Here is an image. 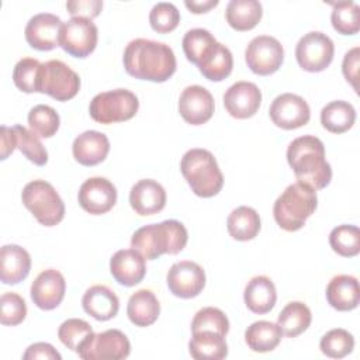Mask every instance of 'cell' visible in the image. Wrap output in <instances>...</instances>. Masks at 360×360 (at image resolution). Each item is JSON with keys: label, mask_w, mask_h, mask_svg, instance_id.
<instances>
[{"label": "cell", "mask_w": 360, "mask_h": 360, "mask_svg": "<svg viewBox=\"0 0 360 360\" xmlns=\"http://www.w3.org/2000/svg\"><path fill=\"white\" fill-rule=\"evenodd\" d=\"M122 59L127 73L141 80L162 83L176 72L174 52L165 42L136 38L127 45Z\"/></svg>", "instance_id": "6da1fadb"}, {"label": "cell", "mask_w": 360, "mask_h": 360, "mask_svg": "<svg viewBox=\"0 0 360 360\" xmlns=\"http://www.w3.org/2000/svg\"><path fill=\"white\" fill-rule=\"evenodd\" d=\"M287 160L297 180L314 190L325 188L332 179L330 165L325 159V146L314 135L295 138L287 149Z\"/></svg>", "instance_id": "7a4b0ae2"}, {"label": "cell", "mask_w": 360, "mask_h": 360, "mask_svg": "<svg viewBox=\"0 0 360 360\" xmlns=\"http://www.w3.org/2000/svg\"><path fill=\"white\" fill-rule=\"evenodd\" d=\"M187 239V229L180 221L166 219L136 229L131 238V248L141 253L143 259L153 260L165 253H180L186 248Z\"/></svg>", "instance_id": "3957f363"}, {"label": "cell", "mask_w": 360, "mask_h": 360, "mask_svg": "<svg viewBox=\"0 0 360 360\" xmlns=\"http://www.w3.org/2000/svg\"><path fill=\"white\" fill-rule=\"evenodd\" d=\"M318 205L316 191L300 181L290 184L273 205V215L278 226L294 232L305 225Z\"/></svg>", "instance_id": "277c9868"}, {"label": "cell", "mask_w": 360, "mask_h": 360, "mask_svg": "<svg viewBox=\"0 0 360 360\" xmlns=\"http://www.w3.org/2000/svg\"><path fill=\"white\" fill-rule=\"evenodd\" d=\"M180 170L193 193L198 197H214L224 186V176L214 155L207 149L187 150L180 162Z\"/></svg>", "instance_id": "5b68a950"}, {"label": "cell", "mask_w": 360, "mask_h": 360, "mask_svg": "<svg viewBox=\"0 0 360 360\" xmlns=\"http://www.w3.org/2000/svg\"><path fill=\"white\" fill-rule=\"evenodd\" d=\"M22 204L45 226L59 224L65 217V204L53 186L45 180H32L21 193Z\"/></svg>", "instance_id": "8992f818"}, {"label": "cell", "mask_w": 360, "mask_h": 360, "mask_svg": "<svg viewBox=\"0 0 360 360\" xmlns=\"http://www.w3.org/2000/svg\"><path fill=\"white\" fill-rule=\"evenodd\" d=\"M139 108L138 97L127 89L98 93L90 101V115L100 124H114L131 120Z\"/></svg>", "instance_id": "52a82bcc"}, {"label": "cell", "mask_w": 360, "mask_h": 360, "mask_svg": "<svg viewBox=\"0 0 360 360\" xmlns=\"http://www.w3.org/2000/svg\"><path fill=\"white\" fill-rule=\"evenodd\" d=\"M80 89V77L66 63L51 59L41 66L38 93H45L58 101L73 98Z\"/></svg>", "instance_id": "ba28073f"}, {"label": "cell", "mask_w": 360, "mask_h": 360, "mask_svg": "<svg viewBox=\"0 0 360 360\" xmlns=\"http://www.w3.org/2000/svg\"><path fill=\"white\" fill-rule=\"evenodd\" d=\"M131 343L118 329L91 333L76 352L84 360H121L129 356Z\"/></svg>", "instance_id": "9c48e42d"}, {"label": "cell", "mask_w": 360, "mask_h": 360, "mask_svg": "<svg viewBox=\"0 0 360 360\" xmlns=\"http://www.w3.org/2000/svg\"><path fill=\"white\" fill-rule=\"evenodd\" d=\"M335 53L333 41L321 31H311L300 38L295 46V58L298 65L307 72L325 70Z\"/></svg>", "instance_id": "30bf717a"}, {"label": "cell", "mask_w": 360, "mask_h": 360, "mask_svg": "<svg viewBox=\"0 0 360 360\" xmlns=\"http://www.w3.org/2000/svg\"><path fill=\"white\" fill-rule=\"evenodd\" d=\"M245 60L253 73L269 76L277 72L284 60L283 45L274 37L257 35L248 44Z\"/></svg>", "instance_id": "8fae6325"}, {"label": "cell", "mask_w": 360, "mask_h": 360, "mask_svg": "<svg viewBox=\"0 0 360 360\" xmlns=\"http://www.w3.org/2000/svg\"><path fill=\"white\" fill-rule=\"evenodd\" d=\"M98 30L96 24L84 17H72L63 22L60 32V48L75 58L89 56L97 45Z\"/></svg>", "instance_id": "7c38bea8"}, {"label": "cell", "mask_w": 360, "mask_h": 360, "mask_svg": "<svg viewBox=\"0 0 360 360\" xmlns=\"http://www.w3.org/2000/svg\"><path fill=\"white\" fill-rule=\"evenodd\" d=\"M269 115L273 124L277 127L283 129H295L308 124L311 110L308 103L301 96L283 93L271 101Z\"/></svg>", "instance_id": "4fadbf2b"}, {"label": "cell", "mask_w": 360, "mask_h": 360, "mask_svg": "<svg viewBox=\"0 0 360 360\" xmlns=\"http://www.w3.org/2000/svg\"><path fill=\"white\" fill-rule=\"evenodd\" d=\"M170 292L180 298L197 297L205 285V273L202 267L191 260L174 263L166 276Z\"/></svg>", "instance_id": "5bb4252c"}, {"label": "cell", "mask_w": 360, "mask_h": 360, "mask_svg": "<svg viewBox=\"0 0 360 360\" xmlns=\"http://www.w3.org/2000/svg\"><path fill=\"white\" fill-rule=\"evenodd\" d=\"M80 207L91 215L108 212L117 202V188L105 177H90L79 188Z\"/></svg>", "instance_id": "9a60e30c"}, {"label": "cell", "mask_w": 360, "mask_h": 360, "mask_svg": "<svg viewBox=\"0 0 360 360\" xmlns=\"http://www.w3.org/2000/svg\"><path fill=\"white\" fill-rule=\"evenodd\" d=\"M62 20L51 13H39L30 18L25 25V39L38 51H51L60 46Z\"/></svg>", "instance_id": "2e32d148"}, {"label": "cell", "mask_w": 360, "mask_h": 360, "mask_svg": "<svg viewBox=\"0 0 360 360\" xmlns=\"http://www.w3.org/2000/svg\"><path fill=\"white\" fill-rule=\"evenodd\" d=\"M214 97L202 86H187L179 98V112L191 125L207 122L214 114Z\"/></svg>", "instance_id": "e0dca14e"}, {"label": "cell", "mask_w": 360, "mask_h": 360, "mask_svg": "<svg viewBox=\"0 0 360 360\" xmlns=\"http://www.w3.org/2000/svg\"><path fill=\"white\" fill-rule=\"evenodd\" d=\"M262 103V91L252 82H236L224 94V105L229 115L245 120L255 115Z\"/></svg>", "instance_id": "ac0fdd59"}, {"label": "cell", "mask_w": 360, "mask_h": 360, "mask_svg": "<svg viewBox=\"0 0 360 360\" xmlns=\"http://www.w3.org/2000/svg\"><path fill=\"white\" fill-rule=\"evenodd\" d=\"M65 290L66 283L63 276L55 269H48L41 271L32 281L31 300L38 308L51 311L62 302Z\"/></svg>", "instance_id": "d6986e66"}, {"label": "cell", "mask_w": 360, "mask_h": 360, "mask_svg": "<svg viewBox=\"0 0 360 360\" xmlns=\"http://www.w3.org/2000/svg\"><path fill=\"white\" fill-rule=\"evenodd\" d=\"M129 204L141 217L158 214L166 205V191L156 180L142 179L132 186L129 191Z\"/></svg>", "instance_id": "ffe728a7"}, {"label": "cell", "mask_w": 360, "mask_h": 360, "mask_svg": "<svg viewBox=\"0 0 360 360\" xmlns=\"http://www.w3.org/2000/svg\"><path fill=\"white\" fill-rule=\"evenodd\" d=\"M110 273L117 283L125 287L136 285L146 274L145 259L135 249H121L110 260Z\"/></svg>", "instance_id": "44dd1931"}, {"label": "cell", "mask_w": 360, "mask_h": 360, "mask_svg": "<svg viewBox=\"0 0 360 360\" xmlns=\"http://www.w3.org/2000/svg\"><path fill=\"white\" fill-rule=\"evenodd\" d=\"M72 152L80 165L94 166L107 158L110 152V141L103 132L84 131L75 138Z\"/></svg>", "instance_id": "7402d4cb"}, {"label": "cell", "mask_w": 360, "mask_h": 360, "mask_svg": "<svg viewBox=\"0 0 360 360\" xmlns=\"http://www.w3.org/2000/svg\"><path fill=\"white\" fill-rule=\"evenodd\" d=\"M31 270L30 253L18 245H4L0 250V278L4 284H18Z\"/></svg>", "instance_id": "603a6c76"}, {"label": "cell", "mask_w": 360, "mask_h": 360, "mask_svg": "<svg viewBox=\"0 0 360 360\" xmlns=\"http://www.w3.org/2000/svg\"><path fill=\"white\" fill-rule=\"evenodd\" d=\"M328 304L338 311H352L360 302L359 281L353 276H335L326 285Z\"/></svg>", "instance_id": "cb8c5ba5"}, {"label": "cell", "mask_w": 360, "mask_h": 360, "mask_svg": "<svg viewBox=\"0 0 360 360\" xmlns=\"http://www.w3.org/2000/svg\"><path fill=\"white\" fill-rule=\"evenodd\" d=\"M83 309L97 321H108L114 318L120 308L118 297L105 285H91L82 298Z\"/></svg>", "instance_id": "d4e9b609"}, {"label": "cell", "mask_w": 360, "mask_h": 360, "mask_svg": "<svg viewBox=\"0 0 360 360\" xmlns=\"http://www.w3.org/2000/svg\"><path fill=\"white\" fill-rule=\"evenodd\" d=\"M243 300L252 312L267 314L277 300L276 285L267 276H256L246 284Z\"/></svg>", "instance_id": "484cf974"}, {"label": "cell", "mask_w": 360, "mask_h": 360, "mask_svg": "<svg viewBox=\"0 0 360 360\" xmlns=\"http://www.w3.org/2000/svg\"><path fill=\"white\" fill-rule=\"evenodd\" d=\"M160 314V304L150 290L135 291L127 305V315L135 326H149L156 322Z\"/></svg>", "instance_id": "4316f807"}, {"label": "cell", "mask_w": 360, "mask_h": 360, "mask_svg": "<svg viewBox=\"0 0 360 360\" xmlns=\"http://www.w3.org/2000/svg\"><path fill=\"white\" fill-rule=\"evenodd\" d=\"M188 352L195 360H221L228 356L225 336L211 330L193 332L188 342Z\"/></svg>", "instance_id": "83f0119b"}, {"label": "cell", "mask_w": 360, "mask_h": 360, "mask_svg": "<svg viewBox=\"0 0 360 360\" xmlns=\"http://www.w3.org/2000/svg\"><path fill=\"white\" fill-rule=\"evenodd\" d=\"M263 7L257 0H231L226 6V22L236 31H249L262 20Z\"/></svg>", "instance_id": "f1b7e54d"}, {"label": "cell", "mask_w": 360, "mask_h": 360, "mask_svg": "<svg viewBox=\"0 0 360 360\" xmlns=\"http://www.w3.org/2000/svg\"><path fill=\"white\" fill-rule=\"evenodd\" d=\"M217 39L214 35L204 28H193L188 30L183 37V51L186 58L200 66L202 62H205L211 53L214 52L217 46Z\"/></svg>", "instance_id": "f546056e"}, {"label": "cell", "mask_w": 360, "mask_h": 360, "mask_svg": "<svg viewBox=\"0 0 360 360\" xmlns=\"http://www.w3.org/2000/svg\"><path fill=\"white\" fill-rule=\"evenodd\" d=\"M281 336L283 332L280 326L270 321L253 322L245 332V340L248 346L257 353L274 350L281 342Z\"/></svg>", "instance_id": "4dcf8cb0"}, {"label": "cell", "mask_w": 360, "mask_h": 360, "mask_svg": "<svg viewBox=\"0 0 360 360\" xmlns=\"http://www.w3.org/2000/svg\"><path fill=\"white\" fill-rule=\"evenodd\" d=\"M356 121L354 107L343 100L328 103L321 111L322 127L332 134H343L353 127Z\"/></svg>", "instance_id": "1f68e13d"}, {"label": "cell", "mask_w": 360, "mask_h": 360, "mask_svg": "<svg viewBox=\"0 0 360 360\" xmlns=\"http://www.w3.org/2000/svg\"><path fill=\"white\" fill-rule=\"evenodd\" d=\"M229 235L236 240H250L260 231V217L252 207L235 208L226 221Z\"/></svg>", "instance_id": "d6a6232c"}, {"label": "cell", "mask_w": 360, "mask_h": 360, "mask_svg": "<svg viewBox=\"0 0 360 360\" xmlns=\"http://www.w3.org/2000/svg\"><path fill=\"white\" fill-rule=\"evenodd\" d=\"M312 315L309 308L301 301L288 302L277 318V325L280 326L283 335L288 338H295L308 329L311 325Z\"/></svg>", "instance_id": "836d02e7"}, {"label": "cell", "mask_w": 360, "mask_h": 360, "mask_svg": "<svg viewBox=\"0 0 360 360\" xmlns=\"http://www.w3.org/2000/svg\"><path fill=\"white\" fill-rule=\"evenodd\" d=\"M232 68L233 58L231 51L225 45L218 42L211 56L198 66V70L205 79L212 82H221L231 75Z\"/></svg>", "instance_id": "e575fe53"}, {"label": "cell", "mask_w": 360, "mask_h": 360, "mask_svg": "<svg viewBox=\"0 0 360 360\" xmlns=\"http://www.w3.org/2000/svg\"><path fill=\"white\" fill-rule=\"evenodd\" d=\"M330 21L342 35H353L360 30V7L354 1H339L332 4Z\"/></svg>", "instance_id": "d590c367"}, {"label": "cell", "mask_w": 360, "mask_h": 360, "mask_svg": "<svg viewBox=\"0 0 360 360\" xmlns=\"http://www.w3.org/2000/svg\"><path fill=\"white\" fill-rule=\"evenodd\" d=\"M329 245L338 255L353 257L360 252V231L356 225H339L329 233Z\"/></svg>", "instance_id": "8d00e7d4"}, {"label": "cell", "mask_w": 360, "mask_h": 360, "mask_svg": "<svg viewBox=\"0 0 360 360\" xmlns=\"http://www.w3.org/2000/svg\"><path fill=\"white\" fill-rule=\"evenodd\" d=\"M13 131L15 134L17 148L21 153L37 166H44L48 162V152L38 135L22 125H14Z\"/></svg>", "instance_id": "74e56055"}, {"label": "cell", "mask_w": 360, "mask_h": 360, "mask_svg": "<svg viewBox=\"0 0 360 360\" xmlns=\"http://www.w3.org/2000/svg\"><path fill=\"white\" fill-rule=\"evenodd\" d=\"M28 124L32 132L42 138H51L56 134L60 120L59 114L46 104H38L28 112Z\"/></svg>", "instance_id": "f35d334b"}, {"label": "cell", "mask_w": 360, "mask_h": 360, "mask_svg": "<svg viewBox=\"0 0 360 360\" xmlns=\"http://www.w3.org/2000/svg\"><path fill=\"white\" fill-rule=\"evenodd\" d=\"M321 352L330 359H342L352 353L354 338L346 329L336 328L326 332L319 342Z\"/></svg>", "instance_id": "ab89813d"}, {"label": "cell", "mask_w": 360, "mask_h": 360, "mask_svg": "<svg viewBox=\"0 0 360 360\" xmlns=\"http://www.w3.org/2000/svg\"><path fill=\"white\" fill-rule=\"evenodd\" d=\"M42 63L34 58L20 59L13 70L14 84L24 93H38Z\"/></svg>", "instance_id": "60d3db41"}, {"label": "cell", "mask_w": 360, "mask_h": 360, "mask_svg": "<svg viewBox=\"0 0 360 360\" xmlns=\"http://www.w3.org/2000/svg\"><path fill=\"white\" fill-rule=\"evenodd\" d=\"M91 333L93 328L90 326V323L79 318H70L62 322L58 329L59 340L73 352H77Z\"/></svg>", "instance_id": "b9f144b4"}, {"label": "cell", "mask_w": 360, "mask_h": 360, "mask_svg": "<svg viewBox=\"0 0 360 360\" xmlns=\"http://www.w3.org/2000/svg\"><path fill=\"white\" fill-rule=\"evenodd\" d=\"M191 330L193 332L211 330V332H217L219 335L226 336L229 330V321L221 309L214 307H205L194 315L191 322Z\"/></svg>", "instance_id": "7bdbcfd3"}, {"label": "cell", "mask_w": 360, "mask_h": 360, "mask_svg": "<svg viewBox=\"0 0 360 360\" xmlns=\"http://www.w3.org/2000/svg\"><path fill=\"white\" fill-rule=\"evenodd\" d=\"M149 22L156 32L166 34L179 25L180 13L173 3L160 1L152 7L149 13Z\"/></svg>", "instance_id": "ee69618b"}, {"label": "cell", "mask_w": 360, "mask_h": 360, "mask_svg": "<svg viewBox=\"0 0 360 360\" xmlns=\"http://www.w3.org/2000/svg\"><path fill=\"white\" fill-rule=\"evenodd\" d=\"M27 304L15 292H4L0 298V322L7 326H15L24 321Z\"/></svg>", "instance_id": "f6af8a7d"}, {"label": "cell", "mask_w": 360, "mask_h": 360, "mask_svg": "<svg viewBox=\"0 0 360 360\" xmlns=\"http://www.w3.org/2000/svg\"><path fill=\"white\" fill-rule=\"evenodd\" d=\"M68 13L72 17H84L91 20L97 17L103 8L101 0H70L66 3Z\"/></svg>", "instance_id": "bcb514c9"}, {"label": "cell", "mask_w": 360, "mask_h": 360, "mask_svg": "<svg viewBox=\"0 0 360 360\" xmlns=\"http://www.w3.org/2000/svg\"><path fill=\"white\" fill-rule=\"evenodd\" d=\"M24 360H35V359H46V360H60L62 356L59 352L49 343L38 342L27 347L25 353L22 354Z\"/></svg>", "instance_id": "7dc6e473"}, {"label": "cell", "mask_w": 360, "mask_h": 360, "mask_svg": "<svg viewBox=\"0 0 360 360\" xmlns=\"http://www.w3.org/2000/svg\"><path fill=\"white\" fill-rule=\"evenodd\" d=\"M342 72L346 77V80L353 86L354 90H357V73H359V46L352 48L346 52L342 63Z\"/></svg>", "instance_id": "c3c4849f"}, {"label": "cell", "mask_w": 360, "mask_h": 360, "mask_svg": "<svg viewBox=\"0 0 360 360\" xmlns=\"http://www.w3.org/2000/svg\"><path fill=\"white\" fill-rule=\"evenodd\" d=\"M17 146L15 143V134L13 131V127L8 128L6 125H1L0 128V159L4 160L7 156L14 150Z\"/></svg>", "instance_id": "681fc988"}, {"label": "cell", "mask_w": 360, "mask_h": 360, "mask_svg": "<svg viewBox=\"0 0 360 360\" xmlns=\"http://www.w3.org/2000/svg\"><path fill=\"white\" fill-rule=\"evenodd\" d=\"M184 6L194 14L207 13L218 6V0H186Z\"/></svg>", "instance_id": "f907efd6"}]
</instances>
